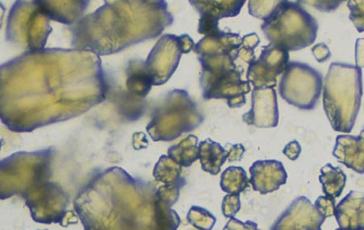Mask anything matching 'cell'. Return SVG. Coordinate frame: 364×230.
<instances>
[{
  "label": "cell",
  "instance_id": "obj_23",
  "mask_svg": "<svg viewBox=\"0 0 364 230\" xmlns=\"http://www.w3.org/2000/svg\"><path fill=\"white\" fill-rule=\"evenodd\" d=\"M186 219L193 227L201 230H210L217 223L214 215L208 209L200 207H192Z\"/></svg>",
  "mask_w": 364,
  "mask_h": 230
},
{
  "label": "cell",
  "instance_id": "obj_19",
  "mask_svg": "<svg viewBox=\"0 0 364 230\" xmlns=\"http://www.w3.org/2000/svg\"><path fill=\"white\" fill-rule=\"evenodd\" d=\"M250 183L247 172L241 166H230L220 176V188L228 194L242 193Z\"/></svg>",
  "mask_w": 364,
  "mask_h": 230
},
{
  "label": "cell",
  "instance_id": "obj_16",
  "mask_svg": "<svg viewBox=\"0 0 364 230\" xmlns=\"http://www.w3.org/2000/svg\"><path fill=\"white\" fill-rule=\"evenodd\" d=\"M199 159L202 170L212 175L220 172L228 159V150L210 138L199 143Z\"/></svg>",
  "mask_w": 364,
  "mask_h": 230
},
{
  "label": "cell",
  "instance_id": "obj_15",
  "mask_svg": "<svg viewBox=\"0 0 364 230\" xmlns=\"http://www.w3.org/2000/svg\"><path fill=\"white\" fill-rule=\"evenodd\" d=\"M247 0H189L191 5L200 14V18H232L241 13Z\"/></svg>",
  "mask_w": 364,
  "mask_h": 230
},
{
  "label": "cell",
  "instance_id": "obj_10",
  "mask_svg": "<svg viewBox=\"0 0 364 230\" xmlns=\"http://www.w3.org/2000/svg\"><path fill=\"white\" fill-rule=\"evenodd\" d=\"M326 219L307 197H299L292 201L271 229L319 230Z\"/></svg>",
  "mask_w": 364,
  "mask_h": 230
},
{
  "label": "cell",
  "instance_id": "obj_30",
  "mask_svg": "<svg viewBox=\"0 0 364 230\" xmlns=\"http://www.w3.org/2000/svg\"><path fill=\"white\" fill-rule=\"evenodd\" d=\"M224 229H257V225L252 221L244 223L235 218H230Z\"/></svg>",
  "mask_w": 364,
  "mask_h": 230
},
{
  "label": "cell",
  "instance_id": "obj_33",
  "mask_svg": "<svg viewBox=\"0 0 364 230\" xmlns=\"http://www.w3.org/2000/svg\"><path fill=\"white\" fill-rule=\"evenodd\" d=\"M260 42L259 37L256 33H251L242 38V46L247 48L255 50L257 44Z\"/></svg>",
  "mask_w": 364,
  "mask_h": 230
},
{
  "label": "cell",
  "instance_id": "obj_9",
  "mask_svg": "<svg viewBox=\"0 0 364 230\" xmlns=\"http://www.w3.org/2000/svg\"><path fill=\"white\" fill-rule=\"evenodd\" d=\"M248 126L259 128H277L279 112L277 93L274 87L254 88L252 108L242 116Z\"/></svg>",
  "mask_w": 364,
  "mask_h": 230
},
{
  "label": "cell",
  "instance_id": "obj_14",
  "mask_svg": "<svg viewBox=\"0 0 364 230\" xmlns=\"http://www.w3.org/2000/svg\"><path fill=\"white\" fill-rule=\"evenodd\" d=\"M90 0H33L50 20L72 25L81 19Z\"/></svg>",
  "mask_w": 364,
  "mask_h": 230
},
{
  "label": "cell",
  "instance_id": "obj_8",
  "mask_svg": "<svg viewBox=\"0 0 364 230\" xmlns=\"http://www.w3.org/2000/svg\"><path fill=\"white\" fill-rule=\"evenodd\" d=\"M182 55L180 38L173 34L164 35L145 62L154 85H162L168 82L178 67Z\"/></svg>",
  "mask_w": 364,
  "mask_h": 230
},
{
  "label": "cell",
  "instance_id": "obj_34",
  "mask_svg": "<svg viewBox=\"0 0 364 230\" xmlns=\"http://www.w3.org/2000/svg\"><path fill=\"white\" fill-rule=\"evenodd\" d=\"M179 38L183 54H188L194 48L195 43L188 35L183 34Z\"/></svg>",
  "mask_w": 364,
  "mask_h": 230
},
{
  "label": "cell",
  "instance_id": "obj_7",
  "mask_svg": "<svg viewBox=\"0 0 364 230\" xmlns=\"http://www.w3.org/2000/svg\"><path fill=\"white\" fill-rule=\"evenodd\" d=\"M289 63V51L269 43L263 48L260 57L248 65L247 80L254 88L274 87Z\"/></svg>",
  "mask_w": 364,
  "mask_h": 230
},
{
  "label": "cell",
  "instance_id": "obj_2",
  "mask_svg": "<svg viewBox=\"0 0 364 230\" xmlns=\"http://www.w3.org/2000/svg\"><path fill=\"white\" fill-rule=\"evenodd\" d=\"M362 68L335 62L323 80V102L326 117L335 131L350 133L363 97Z\"/></svg>",
  "mask_w": 364,
  "mask_h": 230
},
{
  "label": "cell",
  "instance_id": "obj_12",
  "mask_svg": "<svg viewBox=\"0 0 364 230\" xmlns=\"http://www.w3.org/2000/svg\"><path fill=\"white\" fill-rule=\"evenodd\" d=\"M333 155L348 169L364 174V129L358 136H337Z\"/></svg>",
  "mask_w": 364,
  "mask_h": 230
},
{
  "label": "cell",
  "instance_id": "obj_29",
  "mask_svg": "<svg viewBox=\"0 0 364 230\" xmlns=\"http://www.w3.org/2000/svg\"><path fill=\"white\" fill-rule=\"evenodd\" d=\"M228 150V162H239L241 161L244 153H245V148L242 144L230 145Z\"/></svg>",
  "mask_w": 364,
  "mask_h": 230
},
{
  "label": "cell",
  "instance_id": "obj_18",
  "mask_svg": "<svg viewBox=\"0 0 364 230\" xmlns=\"http://www.w3.org/2000/svg\"><path fill=\"white\" fill-rule=\"evenodd\" d=\"M198 137L190 135L168 149V156L183 167H191L199 159Z\"/></svg>",
  "mask_w": 364,
  "mask_h": 230
},
{
  "label": "cell",
  "instance_id": "obj_31",
  "mask_svg": "<svg viewBox=\"0 0 364 230\" xmlns=\"http://www.w3.org/2000/svg\"><path fill=\"white\" fill-rule=\"evenodd\" d=\"M313 53L319 63H323V62L330 58L331 55L330 50L323 43L318 44V45L314 47Z\"/></svg>",
  "mask_w": 364,
  "mask_h": 230
},
{
  "label": "cell",
  "instance_id": "obj_3",
  "mask_svg": "<svg viewBox=\"0 0 364 230\" xmlns=\"http://www.w3.org/2000/svg\"><path fill=\"white\" fill-rule=\"evenodd\" d=\"M261 28L270 43L288 51H296L312 45L318 26L303 6L288 1L264 19Z\"/></svg>",
  "mask_w": 364,
  "mask_h": 230
},
{
  "label": "cell",
  "instance_id": "obj_26",
  "mask_svg": "<svg viewBox=\"0 0 364 230\" xmlns=\"http://www.w3.org/2000/svg\"><path fill=\"white\" fill-rule=\"evenodd\" d=\"M242 203L240 194H228L222 202V214L226 218H233L241 209Z\"/></svg>",
  "mask_w": 364,
  "mask_h": 230
},
{
  "label": "cell",
  "instance_id": "obj_22",
  "mask_svg": "<svg viewBox=\"0 0 364 230\" xmlns=\"http://www.w3.org/2000/svg\"><path fill=\"white\" fill-rule=\"evenodd\" d=\"M288 0H248V11L255 18L264 20Z\"/></svg>",
  "mask_w": 364,
  "mask_h": 230
},
{
  "label": "cell",
  "instance_id": "obj_5",
  "mask_svg": "<svg viewBox=\"0 0 364 230\" xmlns=\"http://www.w3.org/2000/svg\"><path fill=\"white\" fill-rule=\"evenodd\" d=\"M244 69L233 63L202 67L200 84L203 99H226L230 109L242 108L246 94L252 91L250 82L242 77Z\"/></svg>",
  "mask_w": 364,
  "mask_h": 230
},
{
  "label": "cell",
  "instance_id": "obj_25",
  "mask_svg": "<svg viewBox=\"0 0 364 230\" xmlns=\"http://www.w3.org/2000/svg\"><path fill=\"white\" fill-rule=\"evenodd\" d=\"M345 1L346 0H297V3L303 6H309L324 13L336 11Z\"/></svg>",
  "mask_w": 364,
  "mask_h": 230
},
{
  "label": "cell",
  "instance_id": "obj_4",
  "mask_svg": "<svg viewBox=\"0 0 364 230\" xmlns=\"http://www.w3.org/2000/svg\"><path fill=\"white\" fill-rule=\"evenodd\" d=\"M149 128L155 141H171L198 128L204 121L198 104L184 90H174Z\"/></svg>",
  "mask_w": 364,
  "mask_h": 230
},
{
  "label": "cell",
  "instance_id": "obj_32",
  "mask_svg": "<svg viewBox=\"0 0 364 230\" xmlns=\"http://www.w3.org/2000/svg\"><path fill=\"white\" fill-rule=\"evenodd\" d=\"M356 65L364 68V39H359L356 44Z\"/></svg>",
  "mask_w": 364,
  "mask_h": 230
},
{
  "label": "cell",
  "instance_id": "obj_17",
  "mask_svg": "<svg viewBox=\"0 0 364 230\" xmlns=\"http://www.w3.org/2000/svg\"><path fill=\"white\" fill-rule=\"evenodd\" d=\"M319 182L322 184L326 196L336 199L340 197L343 193L346 187V175L339 167L328 163L321 169Z\"/></svg>",
  "mask_w": 364,
  "mask_h": 230
},
{
  "label": "cell",
  "instance_id": "obj_21",
  "mask_svg": "<svg viewBox=\"0 0 364 230\" xmlns=\"http://www.w3.org/2000/svg\"><path fill=\"white\" fill-rule=\"evenodd\" d=\"M181 167L171 157L164 155L156 166V179L170 184L184 182L185 180L181 177Z\"/></svg>",
  "mask_w": 364,
  "mask_h": 230
},
{
  "label": "cell",
  "instance_id": "obj_24",
  "mask_svg": "<svg viewBox=\"0 0 364 230\" xmlns=\"http://www.w3.org/2000/svg\"><path fill=\"white\" fill-rule=\"evenodd\" d=\"M350 20L359 33L364 32V0H348Z\"/></svg>",
  "mask_w": 364,
  "mask_h": 230
},
{
  "label": "cell",
  "instance_id": "obj_20",
  "mask_svg": "<svg viewBox=\"0 0 364 230\" xmlns=\"http://www.w3.org/2000/svg\"><path fill=\"white\" fill-rule=\"evenodd\" d=\"M141 62H133L129 67L127 86L129 89L134 91L138 95L145 97L149 94L154 82L147 72L145 63Z\"/></svg>",
  "mask_w": 364,
  "mask_h": 230
},
{
  "label": "cell",
  "instance_id": "obj_13",
  "mask_svg": "<svg viewBox=\"0 0 364 230\" xmlns=\"http://www.w3.org/2000/svg\"><path fill=\"white\" fill-rule=\"evenodd\" d=\"M334 217L341 229H364V192L350 191L336 206Z\"/></svg>",
  "mask_w": 364,
  "mask_h": 230
},
{
  "label": "cell",
  "instance_id": "obj_1",
  "mask_svg": "<svg viewBox=\"0 0 364 230\" xmlns=\"http://www.w3.org/2000/svg\"><path fill=\"white\" fill-rule=\"evenodd\" d=\"M105 4L77 21L75 48L95 54H114L155 39L173 23L165 0H104Z\"/></svg>",
  "mask_w": 364,
  "mask_h": 230
},
{
  "label": "cell",
  "instance_id": "obj_27",
  "mask_svg": "<svg viewBox=\"0 0 364 230\" xmlns=\"http://www.w3.org/2000/svg\"><path fill=\"white\" fill-rule=\"evenodd\" d=\"M315 207L321 214L326 218L334 216L336 209L335 198L321 196L315 202Z\"/></svg>",
  "mask_w": 364,
  "mask_h": 230
},
{
  "label": "cell",
  "instance_id": "obj_28",
  "mask_svg": "<svg viewBox=\"0 0 364 230\" xmlns=\"http://www.w3.org/2000/svg\"><path fill=\"white\" fill-rule=\"evenodd\" d=\"M301 153V147L296 140L291 141L282 150V153L285 155L291 161H296Z\"/></svg>",
  "mask_w": 364,
  "mask_h": 230
},
{
  "label": "cell",
  "instance_id": "obj_6",
  "mask_svg": "<svg viewBox=\"0 0 364 230\" xmlns=\"http://www.w3.org/2000/svg\"><path fill=\"white\" fill-rule=\"evenodd\" d=\"M323 79L321 73L301 62H289L279 86L283 100L300 110L310 111L321 97Z\"/></svg>",
  "mask_w": 364,
  "mask_h": 230
},
{
  "label": "cell",
  "instance_id": "obj_11",
  "mask_svg": "<svg viewBox=\"0 0 364 230\" xmlns=\"http://www.w3.org/2000/svg\"><path fill=\"white\" fill-rule=\"evenodd\" d=\"M250 183L255 192L262 195L274 192L287 182L288 174L278 160H259L250 167Z\"/></svg>",
  "mask_w": 364,
  "mask_h": 230
}]
</instances>
